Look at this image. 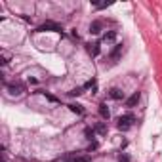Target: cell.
<instances>
[{
	"mask_svg": "<svg viewBox=\"0 0 162 162\" xmlns=\"http://www.w3.org/2000/svg\"><path fill=\"white\" fill-rule=\"evenodd\" d=\"M94 132H95V134H99V135H105L107 134V124L105 122H97L94 126Z\"/></svg>",
	"mask_w": 162,
	"mask_h": 162,
	"instance_id": "9",
	"label": "cell"
},
{
	"mask_svg": "<svg viewBox=\"0 0 162 162\" xmlns=\"http://www.w3.org/2000/svg\"><path fill=\"white\" fill-rule=\"evenodd\" d=\"M65 162H90L92 158L88 154H80V153H71V154H65L63 157Z\"/></svg>",
	"mask_w": 162,
	"mask_h": 162,
	"instance_id": "3",
	"label": "cell"
},
{
	"mask_svg": "<svg viewBox=\"0 0 162 162\" xmlns=\"http://www.w3.org/2000/svg\"><path fill=\"white\" fill-rule=\"evenodd\" d=\"M115 38H116V31H109V33L103 34L101 42H115Z\"/></svg>",
	"mask_w": 162,
	"mask_h": 162,
	"instance_id": "13",
	"label": "cell"
},
{
	"mask_svg": "<svg viewBox=\"0 0 162 162\" xmlns=\"http://www.w3.org/2000/svg\"><path fill=\"white\" fill-rule=\"evenodd\" d=\"M6 88L10 90L11 95H21L23 90H25V86H23V84H19V82H17V84H6Z\"/></svg>",
	"mask_w": 162,
	"mask_h": 162,
	"instance_id": "6",
	"label": "cell"
},
{
	"mask_svg": "<svg viewBox=\"0 0 162 162\" xmlns=\"http://www.w3.org/2000/svg\"><path fill=\"white\" fill-rule=\"evenodd\" d=\"M135 122V118L134 115H124V116H118V120H116V128L120 130V132H128L132 126H134Z\"/></svg>",
	"mask_w": 162,
	"mask_h": 162,
	"instance_id": "1",
	"label": "cell"
},
{
	"mask_svg": "<svg viewBox=\"0 0 162 162\" xmlns=\"http://www.w3.org/2000/svg\"><path fill=\"white\" fill-rule=\"evenodd\" d=\"M38 33H46V31H52V33H63V29L61 25H57V23H53V21H46V23H42V25L37 29Z\"/></svg>",
	"mask_w": 162,
	"mask_h": 162,
	"instance_id": "2",
	"label": "cell"
},
{
	"mask_svg": "<svg viewBox=\"0 0 162 162\" xmlns=\"http://www.w3.org/2000/svg\"><path fill=\"white\" fill-rule=\"evenodd\" d=\"M69 109L73 111V113H76V115H80V116L84 115V113H86V111H84V107L78 105V103H71V105H69Z\"/></svg>",
	"mask_w": 162,
	"mask_h": 162,
	"instance_id": "12",
	"label": "cell"
},
{
	"mask_svg": "<svg viewBox=\"0 0 162 162\" xmlns=\"http://www.w3.org/2000/svg\"><path fill=\"white\" fill-rule=\"evenodd\" d=\"M137 101H139V92H135L130 99H126V107H135Z\"/></svg>",
	"mask_w": 162,
	"mask_h": 162,
	"instance_id": "11",
	"label": "cell"
},
{
	"mask_svg": "<svg viewBox=\"0 0 162 162\" xmlns=\"http://www.w3.org/2000/svg\"><path fill=\"white\" fill-rule=\"evenodd\" d=\"M101 29H103V23L101 21H92V25H90V34H99Z\"/></svg>",
	"mask_w": 162,
	"mask_h": 162,
	"instance_id": "8",
	"label": "cell"
},
{
	"mask_svg": "<svg viewBox=\"0 0 162 162\" xmlns=\"http://www.w3.org/2000/svg\"><path fill=\"white\" fill-rule=\"evenodd\" d=\"M120 53H122V44H116V46H115V50H113V53H111L113 63H116V59L120 57Z\"/></svg>",
	"mask_w": 162,
	"mask_h": 162,
	"instance_id": "10",
	"label": "cell"
},
{
	"mask_svg": "<svg viewBox=\"0 0 162 162\" xmlns=\"http://www.w3.org/2000/svg\"><path fill=\"white\" fill-rule=\"evenodd\" d=\"M82 90H84V88H75V90H71V92H69V95H71V97H75V95H80Z\"/></svg>",
	"mask_w": 162,
	"mask_h": 162,
	"instance_id": "14",
	"label": "cell"
},
{
	"mask_svg": "<svg viewBox=\"0 0 162 162\" xmlns=\"http://www.w3.org/2000/svg\"><path fill=\"white\" fill-rule=\"evenodd\" d=\"M99 115H101L103 120H109V118H111V111H109V107H107V103L99 105Z\"/></svg>",
	"mask_w": 162,
	"mask_h": 162,
	"instance_id": "7",
	"label": "cell"
},
{
	"mask_svg": "<svg viewBox=\"0 0 162 162\" xmlns=\"http://www.w3.org/2000/svg\"><path fill=\"white\" fill-rule=\"evenodd\" d=\"M107 95H109L111 99H115V101H122V99L126 97V95H124V92H122L120 88H111L109 92H107Z\"/></svg>",
	"mask_w": 162,
	"mask_h": 162,
	"instance_id": "5",
	"label": "cell"
},
{
	"mask_svg": "<svg viewBox=\"0 0 162 162\" xmlns=\"http://www.w3.org/2000/svg\"><path fill=\"white\" fill-rule=\"evenodd\" d=\"M86 52L92 57H97L101 52V42H90V44H86Z\"/></svg>",
	"mask_w": 162,
	"mask_h": 162,
	"instance_id": "4",
	"label": "cell"
}]
</instances>
